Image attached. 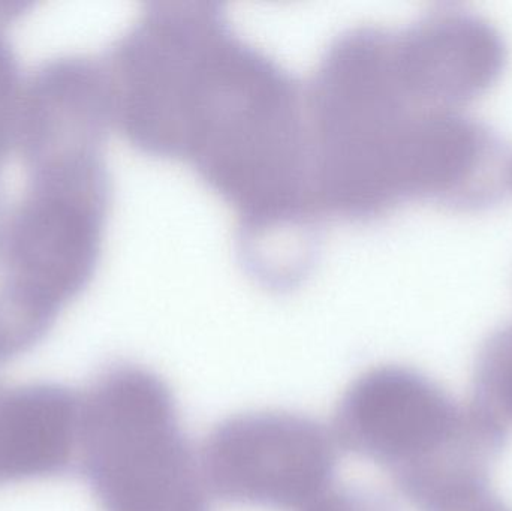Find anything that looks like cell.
<instances>
[{
  "label": "cell",
  "mask_w": 512,
  "mask_h": 511,
  "mask_svg": "<svg viewBox=\"0 0 512 511\" xmlns=\"http://www.w3.org/2000/svg\"><path fill=\"white\" fill-rule=\"evenodd\" d=\"M300 511H399L381 492L364 486H331Z\"/></svg>",
  "instance_id": "52a82bcc"
},
{
  "label": "cell",
  "mask_w": 512,
  "mask_h": 511,
  "mask_svg": "<svg viewBox=\"0 0 512 511\" xmlns=\"http://www.w3.org/2000/svg\"><path fill=\"white\" fill-rule=\"evenodd\" d=\"M200 465L209 494L224 503L300 511L333 486L337 443L310 417L255 411L215 426Z\"/></svg>",
  "instance_id": "277c9868"
},
{
  "label": "cell",
  "mask_w": 512,
  "mask_h": 511,
  "mask_svg": "<svg viewBox=\"0 0 512 511\" xmlns=\"http://www.w3.org/2000/svg\"><path fill=\"white\" fill-rule=\"evenodd\" d=\"M505 428L477 402L459 404L435 381L403 366L361 375L334 416L336 443L381 467L421 511L486 491Z\"/></svg>",
  "instance_id": "7a4b0ae2"
},
{
  "label": "cell",
  "mask_w": 512,
  "mask_h": 511,
  "mask_svg": "<svg viewBox=\"0 0 512 511\" xmlns=\"http://www.w3.org/2000/svg\"><path fill=\"white\" fill-rule=\"evenodd\" d=\"M439 511H512L510 507L505 506L499 498L493 497L489 489L478 492L472 497L465 498L459 503L451 504L447 509Z\"/></svg>",
  "instance_id": "ba28073f"
},
{
  "label": "cell",
  "mask_w": 512,
  "mask_h": 511,
  "mask_svg": "<svg viewBox=\"0 0 512 511\" xmlns=\"http://www.w3.org/2000/svg\"><path fill=\"white\" fill-rule=\"evenodd\" d=\"M80 420L65 384H0V485L77 473Z\"/></svg>",
  "instance_id": "5b68a950"
},
{
  "label": "cell",
  "mask_w": 512,
  "mask_h": 511,
  "mask_svg": "<svg viewBox=\"0 0 512 511\" xmlns=\"http://www.w3.org/2000/svg\"><path fill=\"white\" fill-rule=\"evenodd\" d=\"M75 474L101 511H210L170 387L131 363L108 366L81 392Z\"/></svg>",
  "instance_id": "3957f363"
},
{
  "label": "cell",
  "mask_w": 512,
  "mask_h": 511,
  "mask_svg": "<svg viewBox=\"0 0 512 511\" xmlns=\"http://www.w3.org/2000/svg\"><path fill=\"white\" fill-rule=\"evenodd\" d=\"M475 402L504 426L512 423V345L501 348L481 362Z\"/></svg>",
  "instance_id": "8992f818"
},
{
  "label": "cell",
  "mask_w": 512,
  "mask_h": 511,
  "mask_svg": "<svg viewBox=\"0 0 512 511\" xmlns=\"http://www.w3.org/2000/svg\"><path fill=\"white\" fill-rule=\"evenodd\" d=\"M125 125L156 159L191 168L237 218L246 275L274 293L321 254L306 83L255 45L218 2H153L122 45Z\"/></svg>",
  "instance_id": "6da1fadb"
}]
</instances>
